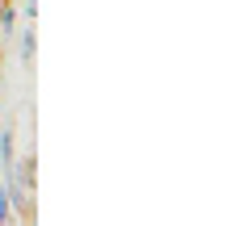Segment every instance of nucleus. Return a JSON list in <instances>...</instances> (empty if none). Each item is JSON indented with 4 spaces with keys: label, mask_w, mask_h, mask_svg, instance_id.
<instances>
[{
    "label": "nucleus",
    "mask_w": 251,
    "mask_h": 226,
    "mask_svg": "<svg viewBox=\"0 0 251 226\" xmlns=\"http://www.w3.org/2000/svg\"><path fill=\"white\" fill-rule=\"evenodd\" d=\"M13 218H17V214H13V205H9V184L0 180V226H9Z\"/></svg>",
    "instance_id": "1"
}]
</instances>
